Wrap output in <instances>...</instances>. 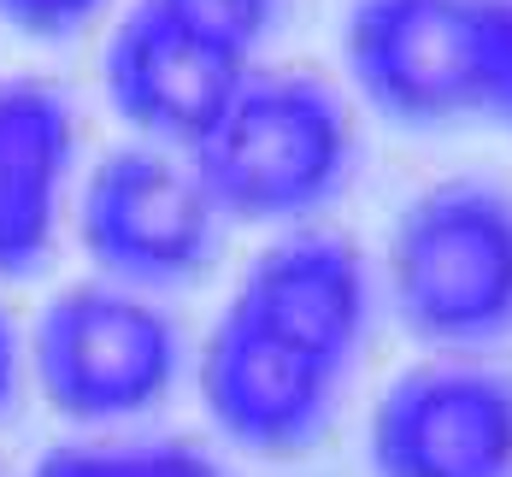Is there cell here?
Masks as SVG:
<instances>
[{"label": "cell", "instance_id": "6da1fadb", "mask_svg": "<svg viewBox=\"0 0 512 477\" xmlns=\"http://www.w3.org/2000/svg\"><path fill=\"white\" fill-rule=\"evenodd\" d=\"M354 89L401 124L512 101V0H354L342 24Z\"/></svg>", "mask_w": 512, "mask_h": 477}, {"label": "cell", "instance_id": "7a4b0ae2", "mask_svg": "<svg viewBox=\"0 0 512 477\" xmlns=\"http://www.w3.org/2000/svg\"><path fill=\"white\" fill-rule=\"evenodd\" d=\"M348 165V112L301 71H248L189 148V171L218 218H301L342 189Z\"/></svg>", "mask_w": 512, "mask_h": 477}, {"label": "cell", "instance_id": "3957f363", "mask_svg": "<svg viewBox=\"0 0 512 477\" xmlns=\"http://www.w3.org/2000/svg\"><path fill=\"white\" fill-rule=\"evenodd\" d=\"M389 289L424 342L483 348L512 336V195L495 183H430L389 236Z\"/></svg>", "mask_w": 512, "mask_h": 477}, {"label": "cell", "instance_id": "277c9868", "mask_svg": "<svg viewBox=\"0 0 512 477\" xmlns=\"http://www.w3.org/2000/svg\"><path fill=\"white\" fill-rule=\"evenodd\" d=\"M36 383L65 419L112 424L148 413L171 389L177 330L124 283H77L36 318Z\"/></svg>", "mask_w": 512, "mask_h": 477}, {"label": "cell", "instance_id": "5b68a950", "mask_svg": "<svg viewBox=\"0 0 512 477\" xmlns=\"http://www.w3.org/2000/svg\"><path fill=\"white\" fill-rule=\"evenodd\" d=\"M77 230L89 260L124 289H171L212 260L218 212L201 177L154 148H118L95 165Z\"/></svg>", "mask_w": 512, "mask_h": 477}, {"label": "cell", "instance_id": "8992f818", "mask_svg": "<svg viewBox=\"0 0 512 477\" xmlns=\"http://www.w3.org/2000/svg\"><path fill=\"white\" fill-rule=\"evenodd\" d=\"M377 477H512V383L483 366L401 371L371 413Z\"/></svg>", "mask_w": 512, "mask_h": 477}, {"label": "cell", "instance_id": "52a82bcc", "mask_svg": "<svg viewBox=\"0 0 512 477\" xmlns=\"http://www.w3.org/2000/svg\"><path fill=\"white\" fill-rule=\"evenodd\" d=\"M248 53L224 48L201 30L165 18L159 6L136 0L101 59V83L106 101L124 124H136L142 136L154 142H177V148H195L212 118L230 106V95L242 89L248 77Z\"/></svg>", "mask_w": 512, "mask_h": 477}, {"label": "cell", "instance_id": "ba28073f", "mask_svg": "<svg viewBox=\"0 0 512 477\" xmlns=\"http://www.w3.org/2000/svg\"><path fill=\"white\" fill-rule=\"evenodd\" d=\"M336 377L342 371L318 354L224 307L201 354V401L230 442L254 454H289L324 430Z\"/></svg>", "mask_w": 512, "mask_h": 477}, {"label": "cell", "instance_id": "9c48e42d", "mask_svg": "<svg viewBox=\"0 0 512 477\" xmlns=\"http://www.w3.org/2000/svg\"><path fill=\"white\" fill-rule=\"evenodd\" d=\"M230 307L342 371L365 336L371 283L348 242H336L324 230H295V236H277L271 248H259L230 295Z\"/></svg>", "mask_w": 512, "mask_h": 477}, {"label": "cell", "instance_id": "30bf717a", "mask_svg": "<svg viewBox=\"0 0 512 477\" xmlns=\"http://www.w3.org/2000/svg\"><path fill=\"white\" fill-rule=\"evenodd\" d=\"M77 154V118L42 77H0V277L48 260L65 177Z\"/></svg>", "mask_w": 512, "mask_h": 477}, {"label": "cell", "instance_id": "8fae6325", "mask_svg": "<svg viewBox=\"0 0 512 477\" xmlns=\"http://www.w3.org/2000/svg\"><path fill=\"white\" fill-rule=\"evenodd\" d=\"M30 477H224L189 442H65Z\"/></svg>", "mask_w": 512, "mask_h": 477}, {"label": "cell", "instance_id": "7c38bea8", "mask_svg": "<svg viewBox=\"0 0 512 477\" xmlns=\"http://www.w3.org/2000/svg\"><path fill=\"white\" fill-rule=\"evenodd\" d=\"M148 6H159L165 18H177V24H189L236 53H254V42L277 18V0H148Z\"/></svg>", "mask_w": 512, "mask_h": 477}, {"label": "cell", "instance_id": "4fadbf2b", "mask_svg": "<svg viewBox=\"0 0 512 477\" xmlns=\"http://www.w3.org/2000/svg\"><path fill=\"white\" fill-rule=\"evenodd\" d=\"M101 12V0H0V18L24 36H71Z\"/></svg>", "mask_w": 512, "mask_h": 477}, {"label": "cell", "instance_id": "5bb4252c", "mask_svg": "<svg viewBox=\"0 0 512 477\" xmlns=\"http://www.w3.org/2000/svg\"><path fill=\"white\" fill-rule=\"evenodd\" d=\"M18 389V336H12V318L0 313V407L12 401Z\"/></svg>", "mask_w": 512, "mask_h": 477}, {"label": "cell", "instance_id": "9a60e30c", "mask_svg": "<svg viewBox=\"0 0 512 477\" xmlns=\"http://www.w3.org/2000/svg\"><path fill=\"white\" fill-rule=\"evenodd\" d=\"M501 118H507V124H512V101H507V112H501Z\"/></svg>", "mask_w": 512, "mask_h": 477}]
</instances>
